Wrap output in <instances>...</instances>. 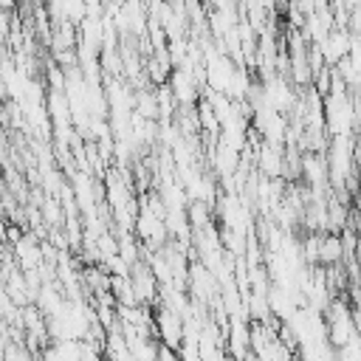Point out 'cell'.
Here are the masks:
<instances>
[{
  "label": "cell",
  "instance_id": "1",
  "mask_svg": "<svg viewBox=\"0 0 361 361\" xmlns=\"http://www.w3.org/2000/svg\"><path fill=\"white\" fill-rule=\"evenodd\" d=\"M327 121L333 127L336 135H347L353 121H355V113H353V104L344 99V93H333L330 104H327Z\"/></svg>",
  "mask_w": 361,
  "mask_h": 361
}]
</instances>
